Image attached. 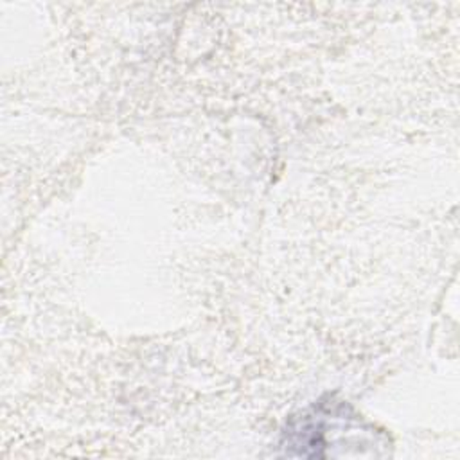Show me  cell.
Masks as SVG:
<instances>
[{"mask_svg":"<svg viewBox=\"0 0 460 460\" xmlns=\"http://www.w3.org/2000/svg\"><path fill=\"white\" fill-rule=\"evenodd\" d=\"M372 428L361 424L345 402H318L300 417H293L284 431L282 447L293 456H322L329 446H347L354 435L368 433Z\"/></svg>","mask_w":460,"mask_h":460,"instance_id":"obj_1","label":"cell"}]
</instances>
